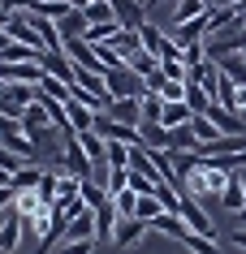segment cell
I'll return each instance as SVG.
<instances>
[{
	"instance_id": "6da1fadb",
	"label": "cell",
	"mask_w": 246,
	"mask_h": 254,
	"mask_svg": "<svg viewBox=\"0 0 246 254\" xmlns=\"http://www.w3.org/2000/svg\"><path fill=\"white\" fill-rule=\"evenodd\" d=\"M104 78H108V91L117 95V99H138V95L147 91V82L138 78L130 65L125 69H104Z\"/></svg>"
},
{
	"instance_id": "7a4b0ae2",
	"label": "cell",
	"mask_w": 246,
	"mask_h": 254,
	"mask_svg": "<svg viewBox=\"0 0 246 254\" xmlns=\"http://www.w3.org/2000/svg\"><path fill=\"white\" fill-rule=\"evenodd\" d=\"M95 134L108 138V142H130V147L143 142V138H138V125H125V121L108 117V112H99V117H95Z\"/></svg>"
},
{
	"instance_id": "3957f363",
	"label": "cell",
	"mask_w": 246,
	"mask_h": 254,
	"mask_svg": "<svg viewBox=\"0 0 246 254\" xmlns=\"http://www.w3.org/2000/svg\"><path fill=\"white\" fill-rule=\"evenodd\" d=\"M22 241H26V220H22V211H17V207H9V211L0 215V250L13 254Z\"/></svg>"
},
{
	"instance_id": "277c9868",
	"label": "cell",
	"mask_w": 246,
	"mask_h": 254,
	"mask_svg": "<svg viewBox=\"0 0 246 254\" xmlns=\"http://www.w3.org/2000/svg\"><path fill=\"white\" fill-rule=\"evenodd\" d=\"M61 168H65V173H74V177H82V181L95 173V164H91V155L82 151L78 134H74V138H65V151H61Z\"/></svg>"
},
{
	"instance_id": "5b68a950",
	"label": "cell",
	"mask_w": 246,
	"mask_h": 254,
	"mask_svg": "<svg viewBox=\"0 0 246 254\" xmlns=\"http://www.w3.org/2000/svg\"><path fill=\"white\" fill-rule=\"evenodd\" d=\"M147 233H151V220H143V215H121V220H117V228H112V241L130 250V246H138Z\"/></svg>"
},
{
	"instance_id": "8992f818",
	"label": "cell",
	"mask_w": 246,
	"mask_h": 254,
	"mask_svg": "<svg viewBox=\"0 0 246 254\" xmlns=\"http://www.w3.org/2000/svg\"><path fill=\"white\" fill-rule=\"evenodd\" d=\"M74 86H82L86 95L104 99L108 108H112V99H117V95L108 91V78H104V69H82V65H78V73H74Z\"/></svg>"
},
{
	"instance_id": "52a82bcc",
	"label": "cell",
	"mask_w": 246,
	"mask_h": 254,
	"mask_svg": "<svg viewBox=\"0 0 246 254\" xmlns=\"http://www.w3.org/2000/svg\"><path fill=\"white\" fill-rule=\"evenodd\" d=\"M207 35H212L207 13H199V17H190V22H177V26H173V39H177L181 48H190V43H207Z\"/></svg>"
},
{
	"instance_id": "ba28073f",
	"label": "cell",
	"mask_w": 246,
	"mask_h": 254,
	"mask_svg": "<svg viewBox=\"0 0 246 254\" xmlns=\"http://www.w3.org/2000/svg\"><path fill=\"white\" fill-rule=\"evenodd\" d=\"M216 202H220V207H229L233 215H242V211H246V177H242V173H233L229 181H225V190H220V198H216Z\"/></svg>"
},
{
	"instance_id": "9c48e42d",
	"label": "cell",
	"mask_w": 246,
	"mask_h": 254,
	"mask_svg": "<svg viewBox=\"0 0 246 254\" xmlns=\"http://www.w3.org/2000/svg\"><path fill=\"white\" fill-rule=\"evenodd\" d=\"M181 220L194 228V233H203V237H216V224H212V215L199 207V198H190L186 194V202H181Z\"/></svg>"
},
{
	"instance_id": "30bf717a",
	"label": "cell",
	"mask_w": 246,
	"mask_h": 254,
	"mask_svg": "<svg viewBox=\"0 0 246 254\" xmlns=\"http://www.w3.org/2000/svg\"><path fill=\"white\" fill-rule=\"evenodd\" d=\"M138 138H143V147H151V151H168L173 129H168L164 121H143V125H138Z\"/></svg>"
},
{
	"instance_id": "8fae6325",
	"label": "cell",
	"mask_w": 246,
	"mask_h": 254,
	"mask_svg": "<svg viewBox=\"0 0 246 254\" xmlns=\"http://www.w3.org/2000/svg\"><path fill=\"white\" fill-rule=\"evenodd\" d=\"M65 52H69V61L82 65V69H104V65H99L95 43H86V39H65Z\"/></svg>"
},
{
	"instance_id": "7c38bea8",
	"label": "cell",
	"mask_w": 246,
	"mask_h": 254,
	"mask_svg": "<svg viewBox=\"0 0 246 254\" xmlns=\"http://www.w3.org/2000/svg\"><path fill=\"white\" fill-rule=\"evenodd\" d=\"M82 237H99L95 211H82V215H74V220H65V241H82Z\"/></svg>"
},
{
	"instance_id": "4fadbf2b",
	"label": "cell",
	"mask_w": 246,
	"mask_h": 254,
	"mask_svg": "<svg viewBox=\"0 0 246 254\" xmlns=\"http://www.w3.org/2000/svg\"><path fill=\"white\" fill-rule=\"evenodd\" d=\"M39 65L48 69L52 78H61V82H69V86H74V73H78V65L69 61V52H43V61H39Z\"/></svg>"
},
{
	"instance_id": "5bb4252c",
	"label": "cell",
	"mask_w": 246,
	"mask_h": 254,
	"mask_svg": "<svg viewBox=\"0 0 246 254\" xmlns=\"http://www.w3.org/2000/svg\"><path fill=\"white\" fill-rule=\"evenodd\" d=\"M238 151H246V134H220L212 142H203L199 155H238Z\"/></svg>"
},
{
	"instance_id": "9a60e30c",
	"label": "cell",
	"mask_w": 246,
	"mask_h": 254,
	"mask_svg": "<svg viewBox=\"0 0 246 254\" xmlns=\"http://www.w3.org/2000/svg\"><path fill=\"white\" fill-rule=\"evenodd\" d=\"M151 233H164V237H177L181 241L186 233H190V224H186L177 211H160L156 220H151Z\"/></svg>"
},
{
	"instance_id": "2e32d148",
	"label": "cell",
	"mask_w": 246,
	"mask_h": 254,
	"mask_svg": "<svg viewBox=\"0 0 246 254\" xmlns=\"http://www.w3.org/2000/svg\"><path fill=\"white\" fill-rule=\"evenodd\" d=\"M108 43H112V48H117V52L125 56V61H134V56L143 52V35H138V30H130V26H121V30H117V35H112Z\"/></svg>"
},
{
	"instance_id": "e0dca14e",
	"label": "cell",
	"mask_w": 246,
	"mask_h": 254,
	"mask_svg": "<svg viewBox=\"0 0 246 254\" xmlns=\"http://www.w3.org/2000/svg\"><path fill=\"white\" fill-rule=\"evenodd\" d=\"M112 4H117V22H121V26L138 30L143 22H147V17H143V9H147L143 0H112Z\"/></svg>"
},
{
	"instance_id": "ac0fdd59",
	"label": "cell",
	"mask_w": 246,
	"mask_h": 254,
	"mask_svg": "<svg viewBox=\"0 0 246 254\" xmlns=\"http://www.w3.org/2000/svg\"><path fill=\"white\" fill-rule=\"evenodd\" d=\"M65 112H69V125H74L78 134H86V129H95V117H99V112H91L86 104H78V99H69V104H65Z\"/></svg>"
},
{
	"instance_id": "d6986e66",
	"label": "cell",
	"mask_w": 246,
	"mask_h": 254,
	"mask_svg": "<svg viewBox=\"0 0 246 254\" xmlns=\"http://www.w3.org/2000/svg\"><path fill=\"white\" fill-rule=\"evenodd\" d=\"M78 142L91 155V164H108V138H99L95 129H86V134H78Z\"/></svg>"
},
{
	"instance_id": "ffe728a7",
	"label": "cell",
	"mask_w": 246,
	"mask_h": 254,
	"mask_svg": "<svg viewBox=\"0 0 246 254\" xmlns=\"http://www.w3.org/2000/svg\"><path fill=\"white\" fill-rule=\"evenodd\" d=\"M56 26H61V35H65V39H82V35L91 30V22H86V13H82V9H69Z\"/></svg>"
},
{
	"instance_id": "44dd1931",
	"label": "cell",
	"mask_w": 246,
	"mask_h": 254,
	"mask_svg": "<svg viewBox=\"0 0 246 254\" xmlns=\"http://www.w3.org/2000/svg\"><path fill=\"white\" fill-rule=\"evenodd\" d=\"M82 198V177L74 173H61V186H56V207H69V202Z\"/></svg>"
},
{
	"instance_id": "7402d4cb",
	"label": "cell",
	"mask_w": 246,
	"mask_h": 254,
	"mask_svg": "<svg viewBox=\"0 0 246 254\" xmlns=\"http://www.w3.org/2000/svg\"><path fill=\"white\" fill-rule=\"evenodd\" d=\"M108 117L125 121V125H143V108H138V99H112Z\"/></svg>"
},
{
	"instance_id": "603a6c76",
	"label": "cell",
	"mask_w": 246,
	"mask_h": 254,
	"mask_svg": "<svg viewBox=\"0 0 246 254\" xmlns=\"http://www.w3.org/2000/svg\"><path fill=\"white\" fill-rule=\"evenodd\" d=\"M95 220H99V241H112V228H117V220H121V211H117V202H104V207H95Z\"/></svg>"
},
{
	"instance_id": "cb8c5ba5",
	"label": "cell",
	"mask_w": 246,
	"mask_h": 254,
	"mask_svg": "<svg viewBox=\"0 0 246 254\" xmlns=\"http://www.w3.org/2000/svg\"><path fill=\"white\" fill-rule=\"evenodd\" d=\"M164 104H168V99H164L160 91H143V95H138V108H143V121H164Z\"/></svg>"
},
{
	"instance_id": "d4e9b609",
	"label": "cell",
	"mask_w": 246,
	"mask_h": 254,
	"mask_svg": "<svg viewBox=\"0 0 246 254\" xmlns=\"http://www.w3.org/2000/svg\"><path fill=\"white\" fill-rule=\"evenodd\" d=\"M190 121H194V108L186 104V99H177V104H164V125H168V129L190 125Z\"/></svg>"
},
{
	"instance_id": "484cf974",
	"label": "cell",
	"mask_w": 246,
	"mask_h": 254,
	"mask_svg": "<svg viewBox=\"0 0 246 254\" xmlns=\"http://www.w3.org/2000/svg\"><path fill=\"white\" fill-rule=\"evenodd\" d=\"M130 69H134V73H138L143 82H147V78H156V73H164V69H160V56H151L147 48H143V52H138L134 61H130Z\"/></svg>"
},
{
	"instance_id": "4316f807",
	"label": "cell",
	"mask_w": 246,
	"mask_h": 254,
	"mask_svg": "<svg viewBox=\"0 0 246 254\" xmlns=\"http://www.w3.org/2000/svg\"><path fill=\"white\" fill-rule=\"evenodd\" d=\"M181 246H186V250L190 254H220V246H216V237H203V233H186V237H181Z\"/></svg>"
},
{
	"instance_id": "83f0119b",
	"label": "cell",
	"mask_w": 246,
	"mask_h": 254,
	"mask_svg": "<svg viewBox=\"0 0 246 254\" xmlns=\"http://www.w3.org/2000/svg\"><path fill=\"white\" fill-rule=\"evenodd\" d=\"M108 198H112V194H108V186H99V181H91V177L82 181V202H86L91 211H95V207H104Z\"/></svg>"
},
{
	"instance_id": "f1b7e54d",
	"label": "cell",
	"mask_w": 246,
	"mask_h": 254,
	"mask_svg": "<svg viewBox=\"0 0 246 254\" xmlns=\"http://www.w3.org/2000/svg\"><path fill=\"white\" fill-rule=\"evenodd\" d=\"M199 13H207V0H177V4H173V26H177V22H190V17H199Z\"/></svg>"
},
{
	"instance_id": "f546056e",
	"label": "cell",
	"mask_w": 246,
	"mask_h": 254,
	"mask_svg": "<svg viewBox=\"0 0 246 254\" xmlns=\"http://www.w3.org/2000/svg\"><path fill=\"white\" fill-rule=\"evenodd\" d=\"M199 147H203V142L194 138L190 125H177V129H173V142H168V151H199Z\"/></svg>"
},
{
	"instance_id": "4dcf8cb0",
	"label": "cell",
	"mask_w": 246,
	"mask_h": 254,
	"mask_svg": "<svg viewBox=\"0 0 246 254\" xmlns=\"http://www.w3.org/2000/svg\"><path fill=\"white\" fill-rule=\"evenodd\" d=\"M190 129H194V138H199V142H212V138L225 134V129H220L212 117H194V121H190Z\"/></svg>"
},
{
	"instance_id": "1f68e13d",
	"label": "cell",
	"mask_w": 246,
	"mask_h": 254,
	"mask_svg": "<svg viewBox=\"0 0 246 254\" xmlns=\"http://www.w3.org/2000/svg\"><path fill=\"white\" fill-rule=\"evenodd\" d=\"M39 177H43L39 164H22V168L13 173V186H17V190H35V186H39Z\"/></svg>"
},
{
	"instance_id": "d6a6232c",
	"label": "cell",
	"mask_w": 246,
	"mask_h": 254,
	"mask_svg": "<svg viewBox=\"0 0 246 254\" xmlns=\"http://www.w3.org/2000/svg\"><path fill=\"white\" fill-rule=\"evenodd\" d=\"M0 61H43V52L39 48H26V43H9L0 52Z\"/></svg>"
},
{
	"instance_id": "836d02e7",
	"label": "cell",
	"mask_w": 246,
	"mask_h": 254,
	"mask_svg": "<svg viewBox=\"0 0 246 254\" xmlns=\"http://www.w3.org/2000/svg\"><path fill=\"white\" fill-rule=\"evenodd\" d=\"M56 186H61V173H48V168H43L39 186H35V194H39L43 202H56Z\"/></svg>"
},
{
	"instance_id": "e575fe53",
	"label": "cell",
	"mask_w": 246,
	"mask_h": 254,
	"mask_svg": "<svg viewBox=\"0 0 246 254\" xmlns=\"http://www.w3.org/2000/svg\"><path fill=\"white\" fill-rule=\"evenodd\" d=\"M112 202H117V211H121V215H134V211H138V194H134L130 186L117 190V194H112Z\"/></svg>"
},
{
	"instance_id": "d590c367",
	"label": "cell",
	"mask_w": 246,
	"mask_h": 254,
	"mask_svg": "<svg viewBox=\"0 0 246 254\" xmlns=\"http://www.w3.org/2000/svg\"><path fill=\"white\" fill-rule=\"evenodd\" d=\"M160 211H164V202L156 198V194H138V211H134V215H143V220H156Z\"/></svg>"
},
{
	"instance_id": "8d00e7d4",
	"label": "cell",
	"mask_w": 246,
	"mask_h": 254,
	"mask_svg": "<svg viewBox=\"0 0 246 254\" xmlns=\"http://www.w3.org/2000/svg\"><path fill=\"white\" fill-rule=\"evenodd\" d=\"M108 164L112 168H130V142H108Z\"/></svg>"
},
{
	"instance_id": "74e56055",
	"label": "cell",
	"mask_w": 246,
	"mask_h": 254,
	"mask_svg": "<svg viewBox=\"0 0 246 254\" xmlns=\"http://www.w3.org/2000/svg\"><path fill=\"white\" fill-rule=\"evenodd\" d=\"M186 86H190V82H177V78H164L160 95H164V99H168V104H177V99H186Z\"/></svg>"
},
{
	"instance_id": "f35d334b",
	"label": "cell",
	"mask_w": 246,
	"mask_h": 254,
	"mask_svg": "<svg viewBox=\"0 0 246 254\" xmlns=\"http://www.w3.org/2000/svg\"><path fill=\"white\" fill-rule=\"evenodd\" d=\"M95 246H99V237H82V241H65V250H61V254H95Z\"/></svg>"
},
{
	"instance_id": "ab89813d",
	"label": "cell",
	"mask_w": 246,
	"mask_h": 254,
	"mask_svg": "<svg viewBox=\"0 0 246 254\" xmlns=\"http://www.w3.org/2000/svg\"><path fill=\"white\" fill-rule=\"evenodd\" d=\"M9 207H17V186H0V215Z\"/></svg>"
},
{
	"instance_id": "60d3db41",
	"label": "cell",
	"mask_w": 246,
	"mask_h": 254,
	"mask_svg": "<svg viewBox=\"0 0 246 254\" xmlns=\"http://www.w3.org/2000/svg\"><path fill=\"white\" fill-rule=\"evenodd\" d=\"M0 9H9V13H30L35 0H0Z\"/></svg>"
},
{
	"instance_id": "b9f144b4",
	"label": "cell",
	"mask_w": 246,
	"mask_h": 254,
	"mask_svg": "<svg viewBox=\"0 0 246 254\" xmlns=\"http://www.w3.org/2000/svg\"><path fill=\"white\" fill-rule=\"evenodd\" d=\"M238 112L246 117V86H238Z\"/></svg>"
},
{
	"instance_id": "7bdbcfd3",
	"label": "cell",
	"mask_w": 246,
	"mask_h": 254,
	"mask_svg": "<svg viewBox=\"0 0 246 254\" xmlns=\"http://www.w3.org/2000/svg\"><path fill=\"white\" fill-rule=\"evenodd\" d=\"M233 241H238V246H242V250H246V224L238 228V233H233Z\"/></svg>"
},
{
	"instance_id": "ee69618b",
	"label": "cell",
	"mask_w": 246,
	"mask_h": 254,
	"mask_svg": "<svg viewBox=\"0 0 246 254\" xmlns=\"http://www.w3.org/2000/svg\"><path fill=\"white\" fill-rule=\"evenodd\" d=\"M0 186H13V173L9 168H0Z\"/></svg>"
},
{
	"instance_id": "f6af8a7d",
	"label": "cell",
	"mask_w": 246,
	"mask_h": 254,
	"mask_svg": "<svg viewBox=\"0 0 246 254\" xmlns=\"http://www.w3.org/2000/svg\"><path fill=\"white\" fill-rule=\"evenodd\" d=\"M69 4H74V9H86V4H91V0H69Z\"/></svg>"
},
{
	"instance_id": "bcb514c9",
	"label": "cell",
	"mask_w": 246,
	"mask_h": 254,
	"mask_svg": "<svg viewBox=\"0 0 246 254\" xmlns=\"http://www.w3.org/2000/svg\"><path fill=\"white\" fill-rule=\"evenodd\" d=\"M147 4H168V0H147Z\"/></svg>"
},
{
	"instance_id": "7dc6e473",
	"label": "cell",
	"mask_w": 246,
	"mask_h": 254,
	"mask_svg": "<svg viewBox=\"0 0 246 254\" xmlns=\"http://www.w3.org/2000/svg\"><path fill=\"white\" fill-rule=\"evenodd\" d=\"M238 220H246V211H242V215H238Z\"/></svg>"
}]
</instances>
